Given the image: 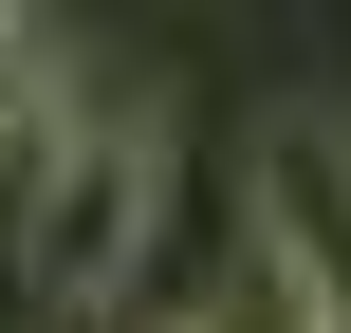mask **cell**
<instances>
[{"label":"cell","instance_id":"1","mask_svg":"<svg viewBox=\"0 0 351 333\" xmlns=\"http://www.w3.org/2000/svg\"><path fill=\"white\" fill-rule=\"evenodd\" d=\"M167 222V111H56L19 167V315H93Z\"/></svg>","mask_w":351,"mask_h":333},{"label":"cell","instance_id":"2","mask_svg":"<svg viewBox=\"0 0 351 333\" xmlns=\"http://www.w3.org/2000/svg\"><path fill=\"white\" fill-rule=\"evenodd\" d=\"M185 333H333V297H315V278H296V260H278L259 222H241V260H222V297H204Z\"/></svg>","mask_w":351,"mask_h":333},{"label":"cell","instance_id":"3","mask_svg":"<svg viewBox=\"0 0 351 333\" xmlns=\"http://www.w3.org/2000/svg\"><path fill=\"white\" fill-rule=\"evenodd\" d=\"M37 111H56V93H37V37L0 19V130H37Z\"/></svg>","mask_w":351,"mask_h":333}]
</instances>
